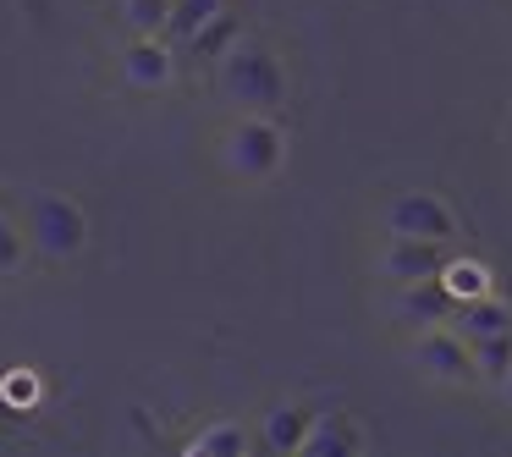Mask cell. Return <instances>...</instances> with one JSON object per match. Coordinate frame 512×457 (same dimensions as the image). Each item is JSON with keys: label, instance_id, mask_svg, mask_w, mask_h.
<instances>
[{"label": "cell", "instance_id": "6da1fadb", "mask_svg": "<svg viewBox=\"0 0 512 457\" xmlns=\"http://www.w3.org/2000/svg\"><path fill=\"white\" fill-rule=\"evenodd\" d=\"M221 94L232 105H243L248 116H270L287 105V72L270 50L259 45H232L221 56Z\"/></svg>", "mask_w": 512, "mask_h": 457}, {"label": "cell", "instance_id": "7a4b0ae2", "mask_svg": "<svg viewBox=\"0 0 512 457\" xmlns=\"http://www.w3.org/2000/svg\"><path fill=\"white\" fill-rule=\"evenodd\" d=\"M23 237L50 259H72V254H83V243H89V221H83V210L67 199V193H28Z\"/></svg>", "mask_w": 512, "mask_h": 457}, {"label": "cell", "instance_id": "3957f363", "mask_svg": "<svg viewBox=\"0 0 512 457\" xmlns=\"http://www.w3.org/2000/svg\"><path fill=\"white\" fill-rule=\"evenodd\" d=\"M281 155H287V138L276 133L270 116H243V122L226 133V166H232L237 177H270V171L281 166Z\"/></svg>", "mask_w": 512, "mask_h": 457}, {"label": "cell", "instance_id": "277c9868", "mask_svg": "<svg viewBox=\"0 0 512 457\" xmlns=\"http://www.w3.org/2000/svg\"><path fill=\"white\" fill-rule=\"evenodd\" d=\"M386 232L391 237H424V243H446L457 232L452 210L435 193H397L386 204Z\"/></svg>", "mask_w": 512, "mask_h": 457}, {"label": "cell", "instance_id": "5b68a950", "mask_svg": "<svg viewBox=\"0 0 512 457\" xmlns=\"http://www.w3.org/2000/svg\"><path fill=\"white\" fill-rule=\"evenodd\" d=\"M419 369H430L435 380H479V369H474V353H468V342L457 331H441V325H430V331L419 336Z\"/></svg>", "mask_w": 512, "mask_h": 457}, {"label": "cell", "instance_id": "8992f818", "mask_svg": "<svg viewBox=\"0 0 512 457\" xmlns=\"http://www.w3.org/2000/svg\"><path fill=\"white\" fill-rule=\"evenodd\" d=\"M397 320H402V325H419V331H430V325H446V320H452V292H446L435 276L402 281Z\"/></svg>", "mask_w": 512, "mask_h": 457}, {"label": "cell", "instance_id": "52a82bcc", "mask_svg": "<svg viewBox=\"0 0 512 457\" xmlns=\"http://www.w3.org/2000/svg\"><path fill=\"white\" fill-rule=\"evenodd\" d=\"M452 325L463 342H479V336H496V331H512V309L496 298V292H479V298H463L452 303Z\"/></svg>", "mask_w": 512, "mask_h": 457}, {"label": "cell", "instance_id": "ba28073f", "mask_svg": "<svg viewBox=\"0 0 512 457\" xmlns=\"http://www.w3.org/2000/svg\"><path fill=\"white\" fill-rule=\"evenodd\" d=\"M391 281H424L441 270V243H424V237H391L386 259H380Z\"/></svg>", "mask_w": 512, "mask_h": 457}, {"label": "cell", "instance_id": "9c48e42d", "mask_svg": "<svg viewBox=\"0 0 512 457\" xmlns=\"http://www.w3.org/2000/svg\"><path fill=\"white\" fill-rule=\"evenodd\" d=\"M314 424V408H303V402H281V408L265 413V446L270 452H303V435H309Z\"/></svg>", "mask_w": 512, "mask_h": 457}, {"label": "cell", "instance_id": "30bf717a", "mask_svg": "<svg viewBox=\"0 0 512 457\" xmlns=\"http://www.w3.org/2000/svg\"><path fill=\"white\" fill-rule=\"evenodd\" d=\"M127 83H138V89H160V83H171V50L160 45V39H133V50H127L122 61Z\"/></svg>", "mask_w": 512, "mask_h": 457}, {"label": "cell", "instance_id": "8fae6325", "mask_svg": "<svg viewBox=\"0 0 512 457\" xmlns=\"http://www.w3.org/2000/svg\"><path fill=\"white\" fill-rule=\"evenodd\" d=\"M303 452H309V457H342V452H358V430L342 419V413H314L309 435H303Z\"/></svg>", "mask_w": 512, "mask_h": 457}, {"label": "cell", "instance_id": "7c38bea8", "mask_svg": "<svg viewBox=\"0 0 512 457\" xmlns=\"http://www.w3.org/2000/svg\"><path fill=\"white\" fill-rule=\"evenodd\" d=\"M435 281H441V287L452 292V303H463V298H479V292H490V270L479 265V259H441Z\"/></svg>", "mask_w": 512, "mask_h": 457}, {"label": "cell", "instance_id": "4fadbf2b", "mask_svg": "<svg viewBox=\"0 0 512 457\" xmlns=\"http://www.w3.org/2000/svg\"><path fill=\"white\" fill-rule=\"evenodd\" d=\"M193 457H243L248 452V430L243 424H210V430H199L188 441Z\"/></svg>", "mask_w": 512, "mask_h": 457}, {"label": "cell", "instance_id": "5bb4252c", "mask_svg": "<svg viewBox=\"0 0 512 457\" xmlns=\"http://www.w3.org/2000/svg\"><path fill=\"white\" fill-rule=\"evenodd\" d=\"M232 39H237V17L221 6V12H215L210 23H204L199 34L188 39V45H193V56H199V61H221L226 50H232Z\"/></svg>", "mask_w": 512, "mask_h": 457}, {"label": "cell", "instance_id": "9a60e30c", "mask_svg": "<svg viewBox=\"0 0 512 457\" xmlns=\"http://www.w3.org/2000/svg\"><path fill=\"white\" fill-rule=\"evenodd\" d=\"M226 0H171V17H166V34L171 39H182V45H188L193 34H199L204 23H210L215 12H221Z\"/></svg>", "mask_w": 512, "mask_h": 457}, {"label": "cell", "instance_id": "2e32d148", "mask_svg": "<svg viewBox=\"0 0 512 457\" xmlns=\"http://www.w3.org/2000/svg\"><path fill=\"white\" fill-rule=\"evenodd\" d=\"M468 353H474L479 380H501V375H507V364H512V331L479 336V342H468Z\"/></svg>", "mask_w": 512, "mask_h": 457}, {"label": "cell", "instance_id": "e0dca14e", "mask_svg": "<svg viewBox=\"0 0 512 457\" xmlns=\"http://www.w3.org/2000/svg\"><path fill=\"white\" fill-rule=\"evenodd\" d=\"M166 17H171V0H122V23L133 28L138 39L166 34Z\"/></svg>", "mask_w": 512, "mask_h": 457}, {"label": "cell", "instance_id": "ac0fdd59", "mask_svg": "<svg viewBox=\"0 0 512 457\" xmlns=\"http://www.w3.org/2000/svg\"><path fill=\"white\" fill-rule=\"evenodd\" d=\"M23 254H28V237H23V226L0 215V276H12V270L23 265Z\"/></svg>", "mask_w": 512, "mask_h": 457}, {"label": "cell", "instance_id": "d6986e66", "mask_svg": "<svg viewBox=\"0 0 512 457\" xmlns=\"http://www.w3.org/2000/svg\"><path fill=\"white\" fill-rule=\"evenodd\" d=\"M501 391H507V402H512V364H507V375H501Z\"/></svg>", "mask_w": 512, "mask_h": 457}]
</instances>
